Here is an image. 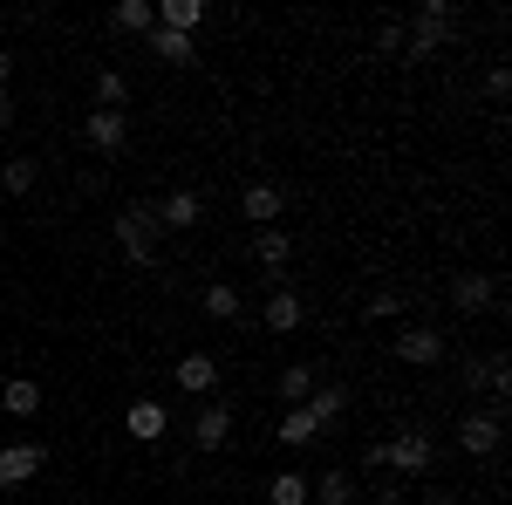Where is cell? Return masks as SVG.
I'll return each instance as SVG.
<instances>
[{
  "instance_id": "cell-1",
  "label": "cell",
  "mask_w": 512,
  "mask_h": 505,
  "mask_svg": "<svg viewBox=\"0 0 512 505\" xmlns=\"http://www.w3.org/2000/svg\"><path fill=\"white\" fill-rule=\"evenodd\" d=\"M451 35H458V7L451 0H417V14L403 21V55L410 62H431Z\"/></svg>"
},
{
  "instance_id": "cell-33",
  "label": "cell",
  "mask_w": 512,
  "mask_h": 505,
  "mask_svg": "<svg viewBox=\"0 0 512 505\" xmlns=\"http://www.w3.org/2000/svg\"><path fill=\"white\" fill-rule=\"evenodd\" d=\"M7 76H14V55H7V48H0V89H7Z\"/></svg>"
},
{
  "instance_id": "cell-32",
  "label": "cell",
  "mask_w": 512,
  "mask_h": 505,
  "mask_svg": "<svg viewBox=\"0 0 512 505\" xmlns=\"http://www.w3.org/2000/svg\"><path fill=\"white\" fill-rule=\"evenodd\" d=\"M424 505H465V499H458V492H431Z\"/></svg>"
},
{
  "instance_id": "cell-16",
  "label": "cell",
  "mask_w": 512,
  "mask_h": 505,
  "mask_svg": "<svg viewBox=\"0 0 512 505\" xmlns=\"http://www.w3.org/2000/svg\"><path fill=\"white\" fill-rule=\"evenodd\" d=\"M253 260H260V267L280 280V267L294 260V239H287V226H260V233H253Z\"/></svg>"
},
{
  "instance_id": "cell-12",
  "label": "cell",
  "mask_w": 512,
  "mask_h": 505,
  "mask_svg": "<svg viewBox=\"0 0 512 505\" xmlns=\"http://www.w3.org/2000/svg\"><path fill=\"white\" fill-rule=\"evenodd\" d=\"M123 430H130V437H144V444H158L164 430H171V410H164L158 396H137V403L123 410Z\"/></svg>"
},
{
  "instance_id": "cell-9",
  "label": "cell",
  "mask_w": 512,
  "mask_h": 505,
  "mask_svg": "<svg viewBox=\"0 0 512 505\" xmlns=\"http://www.w3.org/2000/svg\"><path fill=\"white\" fill-rule=\"evenodd\" d=\"M492 301H499V280H492V273H458V280H451V308L458 314H485Z\"/></svg>"
},
{
  "instance_id": "cell-15",
  "label": "cell",
  "mask_w": 512,
  "mask_h": 505,
  "mask_svg": "<svg viewBox=\"0 0 512 505\" xmlns=\"http://www.w3.org/2000/svg\"><path fill=\"white\" fill-rule=\"evenodd\" d=\"M301 321H308V308H301V294H287V287L260 308V328H267V335H294Z\"/></svg>"
},
{
  "instance_id": "cell-17",
  "label": "cell",
  "mask_w": 512,
  "mask_h": 505,
  "mask_svg": "<svg viewBox=\"0 0 512 505\" xmlns=\"http://www.w3.org/2000/svg\"><path fill=\"white\" fill-rule=\"evenodd\" d=\"M144 41H151V55H158L164 69H192V62H198V41H192V35H171V28H151Z\"/></svg>"
},
{
  "instance_id": "cell-22",
  "label": "cell",
  "mask_w": 512,
  "mask_h": 505,
  "mask_svg": "<svg viewBox=\"0 0 512 505\" xmlns=\"http://www.w3.org/2000/svg\"><path fill=\"white\" fill-rule=\"evenodd\" d=\"M0 410L28 424V417H35V410H41V383H0Z\"/></svg>"
},
{
  "instance_id": "cell-31",
  "label": "cell",
  "mask_w": 512,
  "mask_h": 505,
  "mask_svg": "<svg viewBox=\"0 0 512 505\" xmlns=\"http://www.w3.org/2000/svg\"><path fill=\"white\" fill-rule=\"evenodd\" d=\"M14 117H21V103H14V96L0 89V130H14Z\"/></svg>"
},
{
  "instance_id": "cell-8",
  "label": "cell",
  "mask_w": 512,
  "mask_h": 505,
  "mask_svg": "<svg viewBox=\"0 0 512 505\" xmlns=\"http://www.w3.org/2000/svg\"><path fill=\"white\" fill-rule=\"evenodd\" d=\"M192 444L198 451H226L233 444V403H205L198 424H192Z\"/></svg>"
},
{
  "instance_id": "cell-28",
  "label": "cell",
  "mask_w": 512,
  "mask_h": 505,
  "mask_svg": "<svg viewBox=\"0 0 512 505\" xmlns=\"http://www.w3.org/2000/svg\"><path fill=\"white\" fill-rule=\"evenodd\" d=\"M376 48H383V55H403V21H383V28H376Z\"/></svg>"
},
{
  "instance_id": "cell-18",
  "label": "cell",
  "mask_w": 512,
  "mask_h": 505,
  "mask_svg": "<svg viewBox=\"0 0 512 505\" xmlns=\"http://www.w3.org/2000/svg\"><path fill=\"white\" fill-rule=\"evenodd\" d=\"M198 308L212 314V321H239V314H246V294H239L233 280H212V287L198 294Z\"/></svg>"
},
{
  "instance_id": "cell-6",
  "label": "cell",
  "mask_w": 512,
  "mask_h": 505,
  "mask_svg": "<svg viewBox=\"0 0 512 505\" xmlns=\"http://www.w3.org/2000/svg\"><path fill=\"white\" fill-rule=\"evenodd\" d=\"M82 137H89V151L117 157L123 144H130V117H123V110H89V117H82Z\"/></svg>"
},
{
  "instance_id": "cell-11",
  "label": "cell",
  "mask_w": 512,
  "mask_h": 505,
  "mask_svg": "<svg viewBox=\"0 0 512 505\" xmlns=\"http://www.w3.org/2000/svg\"><path fill=\"white\" fill-rule=\"evenodd\" d=\"M396 362H410V369L444 362V335H437V328H403V335H396Z\"/></svg>"
},
{
  "instance_id": "cell-21",
  "label": "cell",
  "mask_w": 512,
  "mask_h": 505,
  "mask_svg": "<svg viewBox=\"0 0 512 505\" xmlns=\"http://www.w3.org/2000/svg\"><path fill=\"white\" fill-rule=\"evenodd\" d=\"M280 444H287V451H308V444H321V424L308 410H287V417H280Z\"/></svg>"
},
{
  "instance_id": "cell-34",
  "label": "cell",
  "mask_w": 512,
  "mask_h": 505,
  "mask_svg": "<svg viewBox=\"0 0 512 505\" xmlns=\"http://www.w3.org/2000/svg\"><path fill=\"white\" fill-rule=\"evenodd\" d=\"M376 505H410V492H383V499H376Z\"/></svg>"
},
{
  "instance_id": "cell-26",
  "label": "cell",
  "mask_w": 512,
  "mask_h": 505,
  "mask_svg": "<svg viewBox=\"0 0 512 505\" xmlns=\"http://www.w3.org/2000/svg\"><path fill=\"white\" fill-rule=\"evenodd\" d=\"M35 178H41V164H35V157H7V164H0V185H7L14 198H28V192H35Z\"/></svg>"
},
{
  "instance_id": "cell-23",
  "label": "cell",
  "mask_w": 512,
  "mask_h": 505,
  "mask_svg": "<svg viewBox=\"0 0 512 505\" xmlns=\"http://www.w3.org/2000/svg\"><path fill=\"white\" fill-rule=\"evenodd\" d=\"M308 492H315V505H355V478L349 471H321Z\"/></svg>"
},
{
  "instance_id": "cell-3",
  "label": "cell",
  "mask_w": 512,
  "mask_h": 505,
  "mask_svg": "<svg viewBox=\"0 0 512 505\" xmlns=\"http://www.w3.org/2000/svg\"><path fill=\"white\" fill-rule=\"evenodd\" d=\"M499 444H506V417L499 410H465L458 417V451L465 458H499Z\"/></svg>"
},
{
  "instance_id": "cell-30",
  "label": "cell",
  "mask_w": 512,
  "mask_h": 505,
  "mask_svg": "<svg viewBox=\"0 0 512 505\" xmlns=\"http://www.w3.org/2000/svg\"><path fill=\"white\" fill-rule=\"evenodd\" d=\"M369 314H376V321H390V314H403V294H390V287H383V294L369 301Z\"/></svg>"
},
{
  "instance_id": "cell-24",
  "label": "cell",
  "mask_w": 512,
  "mask_h": 505,
  "mask_svg": "<svg viewBox=\"0 0 512 505\" xmlns=\"http://www.w3.org/2000/svg\"><path fill=\"white\" fill-rule=\"evenodd\" d=\"M280 396H287V410H301V403H308V396H315V369H308V362H294V369H280Z\"/></svg>"
},
{
  "instance_id": "cell-29",
  "label": "cell",
  "mask_w": 512,
  "mask_h": 505,
  "mask_svg": "<svg viewBox=\"0 0 512 505\" xmlns=\"http://www.w3.org/2000/svg\"><path fill=\"white\" fill-rule=\"evenodd\" d=\"M485 96L506 103V96H512V69H492V76H485Z\"/></svg>"
},
{
  "instance_id": "cell-13",
  "label": "cell",
  "mask_w": 512,
  "mask_h": 505,
  "mask_svg": "<svg viewBox=\"0 0 512 505\" xmlns=\"http://www.w3.org/2000/svg\"><path fill=\"white\" fill-rule=\"evenodd\" d=\"M301 410H308V417L321 424V437H328V430H335L342 417H349V389H342V383H315V396H308Z\"/></svg>"
},
{
  "instance_id": "cell-5",
  "label": "cell",
  "mask_w": 512,
  "mask_h": 505,
  "mask_svg": "<svg viewBox=\"0 0 512 505\" xmlns=\"http://www.w3.org/2000/svg\"><path fill=\"white\" fill-rule=\"evenodd\" d=\"M41 465H48V444H7L0 451V492H14V485H28V478H41Z\"/></svg>"
},
{
  "instance_id": "cell-10",
  "label": "cell",
  "mask_w": 512,
  "mask_h": 505,
  "mask_svg": "<svg viewBox=\"0 0 512 505\" xmlns=\"http://www.w3.org/2000/svg\"><path fill=\"white\" fill-rule=\"evenodd\" d=\"M239 212H246V219H253V233H260V226H274L280 212H287V192L260 178V185H246V192H239Z\"/></svg>"
},
{
  "instance_id": "cell-19",
  "label": "cell",
  "mask_w": 512,
  "mask_h": 505,
  "mask_svg": "<svg viewBox=\"0 0 512 505\" xmlns=\"http://www.w3.org/2000/svg\"><path fill=\"white\" fill-rule=\"evenodd\" d=\"M158 28H171V35H198V28H205V0H164Z\"/></svg>"
},
{
  "instance_id": "cell-14",
  "label": "cell",
  "mask_w": 512,
  "mask_h": 505,
  "mask_svg": "<svg viewBox=\"0 0 512 505\" xmlns=\"http://www.w3.org/2000/svg\"><path fill=\"white\" fill-rule=\"evenodd\" d=\"M158 212V233H192L198 219H205V205H198V192H171L164 205H151Z\"/></svg>"
},
{
  "instance_id": "cell-2",
  "label": "cell",
  "mask_w": 512,
  "mask_h": 505,
  "mask_svg": "<svg viewBox=\"0 0 512 505\" xmlns=\"http://www.w3.org/2000/svg\"><path fill=\"white\" fill-rule=\"evenodd\" d=\"M117 246H123V260L151 267V260H158V212H151V205H123L117 212Z\"/></svg>"
},
{
  "instance_id": "cell-27",
  "label": "cell",
  "mask_w": 512,
  "mask_h": 505,
  "mask_svg": "<svg viewBox=\"0 0 512 505\" xmlns=\"http://www.w3.org/2000/svg\"><path fill=\"white\" fill-rule=\"evenodd\" d=\"M315 492H308V478L301 471H280L274 485H267V505H308Z\"/></svg>"
},
{
  "instance_id": "cell-7",
  "label": "cell",
  "mask_w": 512,
  "mask_h": 505,
  "mask_svg": "<svg viewBox=\"0 0 512 505\" xmlns=\"http://www.w3.org/2000/svg\"><path fill=\"white\" fill-rule=\"evenodd\" d=\"M171 383L185 389V396H212V389H219V362H212L205 349L178 355V369H171Z\"/></svg>"
},
{
  "instance_id": "cell-25",
  "label": "cell",
  "mask_w": 512,
  "mask_h": 505,
  "mask_svg": "<svg viewBox=\"0 0 512 505\" xmlns=\"http://www.w3.org/2000/svg\"><path fill=\"white\" fill-rule=\"evenodd\" d=\"M89 96H96V110H123V103H130V82H123L117 69H96Z\"/></svg>"
},
{
  "instance_id": "cell-4",
  "label": "cell",
  "mask_w": 512,
  "mask_h": 505,
  "mask_svg": "<svg viewBox=\"0 0 512 505\" xmlns=\"http://www.w3.org/2000/svg\"><path fill=\"white\" fill-rule=\"evenodd\" d=\"M383 465H396L403 478H424L437 465V444L424 430H396V437H383Z\"/></svg>"
},
{
  "instance_id": "cell-20",
  "label": "cell",
  "mask_w": 512,
  "mask_h": 505,
  "mask_svg": "<svg viewBox=\"0 0 512 505\" xmlns=\"http://www.w3.org/2000/svg\"><path fill=\"white\" fill-rule=\"evenodd\" d=\"M110 21H117L123 35H151V28H158V7H151V0H117Z\"/></svg>"
}]
</instances>
